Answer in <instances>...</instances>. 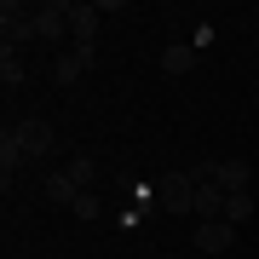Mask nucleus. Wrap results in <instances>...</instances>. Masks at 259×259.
Returning <instances> with one entry per match:
<instances>
[{
    "mask_svg": "<svg viewBox=\"0 0 259 259\" xmlns=\"http://www.w3.org/2000/svg\"><path fill=\"white\" fill-rule=\"evenodd\" d=\"M202 219H225V190L219 185H196V225Z\"/></svg>",
    "mask_w": 259,
    "mask_h": 259,
    "instance_id": "nucleus-9",
    "label": "nucleus"
},
{
    "mask_svg": "<svg viewBox=\"0 0 259 259\" xmlns=\"http://www.w3.org/2000/svg\"><path fill=\"white\" fill-rule=\"evenodd\" d=\"M47 196H52V202H64V207H75V196H81V185H75V179L64 173V167H58V173L47 179Z\"/></svg>",
    "mask_w": 259,
    "mask_h": 259,
    "instance_id": "nucleus-12",
    "label": "nucleus"
},
{
    "mask_svg": "<svg viewBox=\"0 0 259 259\" xmlns=\"http://www.w3.org/2000/svg\"><path fill=\"white\" fill-rule=\"evenodd\" d=\"M156 259H179V253H156Z\"/></svg>",
    "mask_w": 259,
    "mask_h": 259,
    "instance_id": "nucleus-17",
    "label": "nucleus"
},
{
    "mask_svg": "<svg viewBox=\"0 0 259 259\" xmlns=\"http://www.w3.org/2000/svg\"><path fill=\"white\" fill-rule=\"evenodd\" d=\"M156 202H161V213H190L196 219V179L190 173H161L156 179Z\"/></svg>",
    "mask_w": 259,
    "mask_h": 259,
    "instance_id": "nucleus-1",
    "label": "nucleus"
},
{
    "mask_svg": "<svg viewBox=\"0 0 259 259\" xmlns=\"http://www.w3.org/2000/svg\"><path fill=\"white\" fill-rule=\"evenodd\" d=\"M231 242H236V225H225V219H202L196 225V248L202 253H225Z\"/></svg>",
    "mask_w": 259,
    "mask_h": 259,
    "instance_id": "nucleus-7",
    "label": "nucleus"
},
{
    "mask_svg": "<svg viewBox=\"0 0 259 259\" xmlns=\"http://www.w3.org/2000/svg\"><path fill=\"white\" fill-rule=\"evenodd\" d=\"M248 219H253V202H248V190L225 196V225H236V231H242V225H248Z\"/></svg>",
    "mask_w": 259,
    "mask_h": 259,
    "instance_id": "nucleus-13",
    "label": "nucleus"
},
{
    "mask_svg": "<svg viewBox=\"0 0 259 259\" xmlns=\"http://www.w3.org/2000/svg\"><path fill=\"white\" fill-rule=\"evenodd\" d=\"M98 18H104L98 6L69 0V35H75V52H93V40H98Z\"/></svg>",
    "mask_w": 259,
    "mask_h": 259,
    "instance_id": "nucleus-4",
    "label": "nucleus"
},
{
    "mask_svg": "<svg viewBox=\"0 0 259 259\" xmlns=\"http://www.w3.org/2000/svg\"><path fill=\"white\" fill-rule=\"evenodd\" d=\"M64 173H69L81 190H93V173H98V161H93V156H69V161H64Z\"/></svg>",
    "mask_w": 259,
    "mask_h": 259,
    "instance_id": "nucleus-14",
    "label": "nucleus"
},
{
    "mask_svg": "<svg viewBox=\"0 0 259 259\" xmlns=\"http://www.w3.org/2000/svg\"><path fill=\"white\" fill-rule=\"evenodd\" d=\"M0 35H6V47L18 52L23 40H35V6H23V0H6L0 6Z\"/></svg>",
    "mask_w": 259,
    "mask_h": 259,
    "instance_id": "nucleus-2",
    "label": "nucleus"
},
{
    "mask_svg": "<svg viewBox=\"0 0 259 259\" xmlns=\"http://www.w3.org/2000/svg\"><path fill=\"white\" fill-rule=\"evenodd\" d=\"M69 35V0H47V6H35V40H64Z\"/></svg>",
    "mask_w": 259,
    "mask_h": 259,
    "instance_id": "nucleus-3",
    "label": "nucleus"
},
{
    "mask_svg": "<svg viewBox=\"0 0 259 259\" xmlns=\"http://www.w3.org/2000/svg\"><path fill=\"white\" fill-rule=\"evenodd\" d=\"M248 173H253V167L242 161V156H213V185H219L225 196H236V190H248Z\"/></svg>",
    "mask_w": 259,
    "mask_h": 259,
    "instance_id": "nucleus-5",
    "label": "nucleus"
},
{
    "mask_svg": "<svg viewBox=\"0 0 259 259\" xmlns=\"http://www.w3.org/2000/svg\"><path fill=\"white\" fill-rule=\"evenodd\" d=\"M161 69H167V75H190V69H196V47H185V40H173V47L161 52Z\"/></svg>",
    "mask_w": 259,
    "mask_h": 259,
    "instance_id": "nucleus-10",
    "label": "nucleus"
},
{
    "mask_svg": "<svg viewBox=\"0 0 259 259\" xmlns=\"http://www.w3.org/2000/svg\"><path fill=\"white\" fill-rule=\"evenodd\" d=\"M87 64H93V52H58L52 58V87H75L87 75Z\"/></svg>",
    "mask_w": 259,
    "mask_h": 259,
    "instance_id": "nucleus-8",
    "label": "nucleus"
},
{
    "mask_svg": "<svg viewBox=\"0 0 259 259\" xmlns=\"http://www.w3.org/2000/svg\"><path fill=\"white\" fill-rule=\"evenodd\" d=\"M29 156H23V144H18V133L6 127V139H0V173H6V185H12V173H18Z\"/></svg>",
    "mask_w": 259,
    "mask_h": 259,
    "instance_id": "nucleus-11",
    "label": "nucleus"
},
{
    "mask_svg": "<svg viewBox=\"0 0 259 259\" xmlns=\"http://www.w3.org/2000/svg\"><path fill=\"white\" fill-rule=\"evenodd\" d=\"M12 133H18L23 156H47V150H52V127H47V121H40V115H29V121H18V127H12Z\"/></svg>",
    "mask_w": 259,
    "mask_h": 259,
    "instance_id": "nucleus-6",
    "label": "nucleus"
},
{
    "mask_svg": "<svg viewBox=\"0 0 259 259\" xmlns=\"http://www.w3.org/2000/svg\"><path fill=\"white\" fill-rule=\"evenodd\" d=\"M98 213H104V196L98 190H81V196H75V219H98Z\"/></svg>",
    "mask_w": 259,
    "mask_h": 259,
    "instance_id": "nucleus-16",
    "label": "nucleus"
},
{
    "mask_svg": "<svg viewBox=\"0 0 259 259\" xmlns=\"http://www.w3.org/2000/svg\"><path fill=\"white\" fill-rule=\"evenodd\" d=\"M253 93H259V87H253Z\"/></svg>",
    "mask_w": 259,
    "mask_h": 259,
    "instance_id": "nucleus-18",
    "label": "nucleus"
},
{
    "mask_svg": "<svg viewBox=\"0 0 259 259\" xmlns=\"http://www.w3.org/2000/svg\"><path fill=\"white\" fill-rule=\"evenodd\" d=\"M0 81H6V87H23V58L12 52V47H0Z\"/></svg>",
    "mask_w": 259,
    "mask_h": 259,
    "instance_id": "nucleus-15",
    "label": "nucleus"
}]
</instances>
